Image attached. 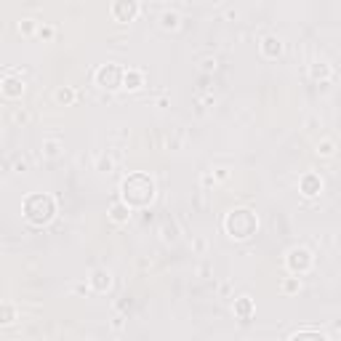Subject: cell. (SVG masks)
<instances>
[{
  "label": "cell",
  "mask_w": 341,
  "mask_h": 341,
  "mask_svg": "<svg viewBox=\"0 0 341 341\" xmlns=\"http://www.w3.org/2000/svg\"><path fill=\"white\" fill-rule=\"evenodd\" d=\"M120 192H123V203H126V206L144 208L155 197V182L149 179L147 173H131L128 179H123Z\"/></svg>",
  "instance_id": "obj_1"
},
{
  "label": "cell",
  "mask_w": 341,
  "mask_h": 341,
  "mask_svg": "<svg viewBox=\"0 0 341 341\" xmlns=\"http://www.w3.org/2000/svg\"><path fill=\"white\" fill-rule=\"evenodd\" d=\"M224 229L229 232L232 237H237V240H248L251 235H256L258 219H256V213L248 211V208H235V211H229V213H227Z\"/></svg>",
  "instance_id": "obj_2"
},
{
  "label": "cell",
  "mask_w": 341,
  "mask_h": 341,
  "mask_svg": "<svg viewBox=\"0 0 341 341\" xmlns=\"http://www.w3.org/2000/svg\"><path fill=\"white\" fill-rule=\"evenodd\" d=\"M56 213V200L51 195H43V192H35L24 200V216L30 219L32 224H48Z\"/></svg>",
  "instance_id": "obj_3"
},
{
  "label": "cell",
  "mask_w": 341,
  "mask_h": 341,
  "mask_svg": "<svg viewBox=\"0 0 341 341\" xmlns=\"http://www.w3.org/2000/svg\"><path fill=\"white\" fill-rule=\"evenodd\" d=\"M123 80H126V72L120 70L117 64H102L96 70V83L107 91H115L123 86Z\"/></svg>",
  "instance_id": "obj_4"
},
{
  "label": "cell",
  "mask_w": 341,
  "mask_h": 341,
  "mask_svg": "<svg viewBox=\"0 0 341 341\" xmlns=\"http://www.w3.org/2000/svg\"><path fill=\"white\" fill-rule=\"evenodd\" d=\"M285 264H288V269L293 272V275H304V272L312 267V253L307 248H291Z\"/></svg>",
  "instance_id": "obj_5"
},
{
  "label": "cell",
  "mask_w": 341,
  "mask_h": 341,
  "mask_svg": "<svg viewBox=\"0 0 341 341\" xmlns=\"http://www.w3.org/2000/svg\"><path fill=\"white\" fill-rule=\"evenodd\" d=\"M110 11L115 22H133L136 13H139V3L136 0H117V3H112Z\"/></svg>",
  "instance_id": "obj_6"
},
{
  "label": "cell",
  "mask_w": 341,
  "mask_h": 341,
  "mask_svg": "<svg viewBox=\"0 0 341 341\" xmlns=\"http://www.w3.org/2000/svg\"><path fill=\"white\" fill-rule=\"evenodd\" d=\"M262 53H264L267 59H277L280 53H283V40L277 35H267L262 40Z\"/></svg>",
  "instance_id": "obj_7"
},
{
  "label": "cell",
  "mask_w": 341,
  "mask_h": 341,
  "mask_svg": "<svg viewBox=\"0 0 341 341\" xmlns=\"http://www.w3.org/2000/svg\"><path fill=\"white\" fill-rule=\"evenodd\" d=\"M88 285H91V288L96 291V293H104V291H107V288H110V285H112V275H110V272H107V269H96V272H93V275H91Z\"/></svg>",
  "instance_id": "obj_8"
},
{
  "label": "cell",
  "mask_w": 341,
  "mask_h": 341,
  "mask_svg": "<svg viewBox=\"0 0 341 341\" xmlns=\"http://www.w3.org/2000/svg\"><path fill=\"white\" fill-rule=\"evenodd\" d=\"M298 187H302V192H304L307 197H315V195H320L323 182H320V176H317V173H307Z\"/></svg>",
  "instance_id": "obj_9"
},
{
  "label": "cell",
  "mask_w": 341,
  "mask_h": 341,
  "mask_svg": "<svg viewBox=\"0 0 341 341\" xmlns=\"http://www.w3.org/2000/svg\"><path fill=\"white\" fill-rule=\"evenodd\" d=\"M235 315H237L240 320H251V315H253V302H251L248 296L235 298Z\"/></svg>",
  "instance_id": "obj_10"
},
{
  "label": "cell",
  "mask_w": 341,
  "mask_h": 341,
  "mask_svg": "<svg viewBox=\"0 0 341 341\" xmlns=\"http://www.w3.org/2000/svg\"><path fill=\"white\" fill-rule=\"evenodd\" d=\"M3 93L8 99H16V96H22L24 93V83L22 80H13L11 75H6V80H3Z\"/></svg>",
  "instance_id": "obj_11"
},
{
  "label": "cell",
  "mask_w": 341,
  "mask_h": 341,
  "mask_svg": "<svg viewBox=\"0 0 341 341\" xmlns=\"http://www.w3.org/2000/svg\"><path fill=\"white\" fill-rule=\"evenodd\" d=\"M110 219L115 224H126L131 219V206H126V203H115V206L110 208Z\"/></svg>",
  "instance_id": "obj_12"
},
{
  "label": "cell",
  "mask_w": 341,
  "mask_h": 341,
  "mask_svg": "<svg viewBox=\"0 0 341 341\" xmlns=\"http://www.w3.org/2000/svg\"><path fill=\"white\" fill-rule=\"evenodd\" d=\"M123 86L131 88V91L142 88V86H144V72H142V70H128V72H126V80H123Z\"/></svg>",
  "instance_id": "obj_13"
},
{
  "label": "cell",
  "mask_w": 341,
  "mask_h": 341,
  "mask_svg": "<svg viewBox=\"0 0 341 341\" xmlns=\"http://www.w3.org/2000/svg\"><path fill=\"white\" fill-rule=\"evenodd\" d=\"M288 341H328V336H323L320 331H298V333H293Z\"/></svg>",
  "instance_id": "obj_14"
},
{
  "label": "cell",
  "mask_w": 341,
  "mask_h": 341,
  "mask_svg": "<svg viewBox=\"0 0 341 341\" xmlns=\"http://www.w3.org/2000/svg\"><path fill=\"white\" fill-rule=\"evenodd\" d=\"M160 24H163V30H176V27H179V13L176 11H163Z\"/></svg>",
  "instance_id": "obj_15"
},
{
  "label": "cell",
  "mask_w": 341,
  "mask_h": 341,
  "mask_svg": "<svg viewBox=\"0 0 341 341\" xmlns=\"http://www.w3.org/2000/svg\"><path fill=\"white\" fill-rule=\"evenodd\" d=\"M56 102L59 104H72L75 102V91L72 88H59L56 91Z\"/></svg>",
  "instance_id": "obj_16"
},
{
  "label": "cell",
  "mask_w": 341,
  "mask_h": 341,
  "mask_svg": "<svg viewBox=\"0 0 341 341\" xmlns=\"http://www.w3.org/2000/svg\"><path fill=\"white\" fill-rule=\"evenodd\" d=\"M59 149H62L59 142H43V152H46L48 157H56V155H59Z\"/></svg>",
  "instance_id": "obj_17"
},
{
  "label": "cell",
  "mask_w": 341,
  "mask_h": 341,
  "mask_svg": "<svg viewBox=\"0 0 341 341\" xmlns=\"http://www.w3.org/2000/svg\"><path fill=\"white\" fill-rule=\"evenodd\" d=\"M312 77H331V67L328 64H315L312 67Z\"/></svg>",
  "instance_id": "obj_18"
},
{
  "label": "cell",
  "mask_w": 341,
  "mask_h": 341,
  "mask_svg": "<svg viewBox=\"0 0 341 341\" xmlns=\"http://www.w3.org/2000/svg\"><path fill=\"white\" fill-rule=\"evenodd\" d=\"M298 288H302L298 277H291V280H285V283H283V291H285V293H296Z\"/></svg>",
  "instance_id": "obj_19"
},
{
  "label": "cell",
  "mask_w": 341,
  "mask_h": 341,
  "mask_svg": "<svg viewBox=\"0 0 341 341\" xmlns=\"http://www.w3.org/2000/svg\"><path fill=\"white\" fill-rule=\"evenodd\" d=\"M317 152H320V155H325V157H328V155H333V142H331V139L320 142V144H317Z\"/></svg>",
  "instance_id": "obj_20"
},
{
  "label": "cell",
  "mask_w": 341,
  "mask_h": 341,
  "mask_svg": "<svg viewBox=\"0 0 341 341\" xmlns=\"http://www.w3.org/2000/svg\"><path fill=\"white\" fill-rule=\"evenodd\" d=\"M37 35L43 37V40H51V37H53V27H51V24H43V27H37Z\"/></svg>",
  "instance_id": "obj_21"
},
{
  "label": "cell",
  "mask_w": 341,
  "mask_h": 341,
  "mask_svg": "<svg viewBox=\"0 0 341 341\" xmlns=\"http://www.w3.org/2000/svg\"><path fill=\"white\" fill-rule=\"evenodd\" d=\"M110 168H112V160L110 157H102L99 160V171H110Z\"/></svg>",
  "instance_id": "obj_22"
},
{
  "label": "cell",
  "mask_w": 341,
  "mask_h": 341,
  "mask_svg": "<svg viewBox=\"0 0 341 341\" xmlns=\"http://www.w3.org/2000/svg\"><path fill=\"white\" fill-rule=\"evenodd\" d=\"M11 320H13V309L6 304V307H3V323H11Z\"/></svg>",
  "instance_id": "obj_23"
},
{
  "label": "cell",
  "mask_w": 341,
  "mask_h": 341,
  "mask_svg": "<svg viewBox=\"0 0 341 341\" xmlns=\"http://www.w3.org/2000/svg\"><path fill=\"white\" fill-rule=\"evenodd\" d=\"M22 30H24V32H32V22H24V24H19V32H22Z\"/></svg>",
  "instance_id": "obj_24"
}]
</instances>
